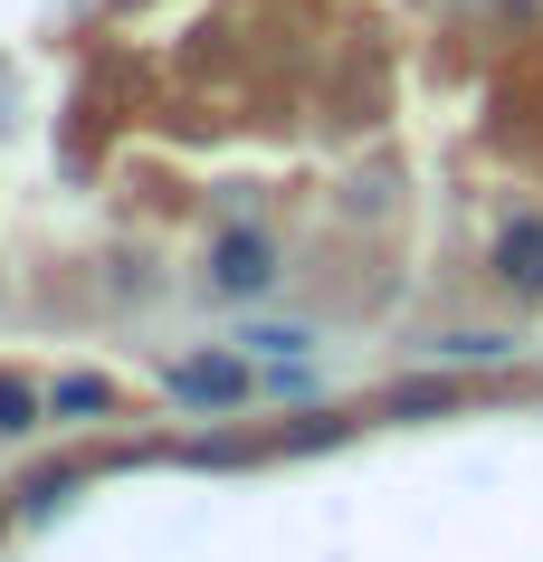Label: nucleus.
Here are the masks:
<instances>
[{
  "label": "nucleus",
  "mask_w": 543,
  "mask_h": 562,
  "mask_svg": "<svg viewBox=\"0 0 543 562\" xmlns=\"http://www.w3.org/2000/svg\"><path fill=\"white\" fill-rule=\"evenodd\" d=\"M276 286V238L268 229H219L211 238V296H268Z\"/></svg>",
  "instance_id": "nucleus-1"
},
{
  "label": "nucleus",
  "mask_w": 543,
  "mask_h": 562,
  "mask_svg": "<svg viewBox=\"0 0 543 562\" xmlns=\"http://www.w3.org/2000/svg\"><path fill=\"white\" fill-rule=\"evenodd\" d=\"M496 286H506L514 305L543 296V210H514L506 229H496Z\"/></svg>",
  "instance_id": "nucleus-2"
},
{
  "label": "nucleus",
  "mask_w": 543,
  "mask_h": 562,
  "mask_svg": "<svg viewBox=\"0 0 543 562\" xmlns=\"http://www.w3.org/2000/svg\"><path fill=\"white\" fill-rule=\"evenodd\" d=\"M172 401H181V411H239V401H248V362H229V353L172 362Z\"/></svg>",
  "instance_id": "nucleus-3"
},
{
  "label": "nucleus",
  "mask_w": 543,
  "mask_h": 562,
  "mask_svg": "<svg viewBox=\"0 0 543 562\" xmlns=\"http://www.w3.org/2000/svg\"><path fill=\"white\" fill-rule=\"evenodd\" d=\"M449 401H457L449 372H420V382H400V391H392V419H439Z\"/></svg>",
  "instance_id": "nucleus-4"
},
{
  "label": "nucleus",
  "mask_w": 543,
  "mask_h": 562,
  "mask_svg": "<svg viewBox=\"0 0 543 562\" xmlns=\"http://www.w3.org/2000/svg\"><path fill=\"white\" fill-rule=\"evenodd\" d=\"M38 411H48V391H30L20 372H0V439H20V429H38Z\"/></svg>",
  "instance_id": "nucleus-5"
},
{
  "label": "nucleus",
  "mask_w": 543,
  "mask_h": 562,
  "mask_svg": "<svg viewBox=\"0 0 543 562\" xmlns=\"http://www.w3.org/2000/svg\"><path fill=\"white\" fill-rule=\"evenodd\" d=\"M48 411H115V382H95V372H67L48 391Z\"/></svg>",
  "instance_id": "nucleus-6"
},
{
  "label": "nucleus",
  "mask_w": 543,
  "mask_h": 562,
  "mask_svg": "<svg viewBox=\"0 0 543 562\" xmlns=\"http://www.w3.org/2000/svg\"><path fill=\"white\" fill-rule=\"evenodd\" d=\"M239 344H248V353H276V362H286V353H296V344H305V334H296V325H248Z\"/></svg>",
  "instance_id": "nucleus-7"
}]
</instances>
